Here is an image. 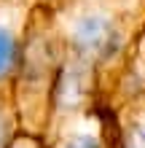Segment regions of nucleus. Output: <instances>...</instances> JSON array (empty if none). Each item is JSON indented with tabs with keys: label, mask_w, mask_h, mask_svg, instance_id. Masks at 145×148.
<instances>
[{
	"label": "nucleus",
	"mask_w": 145,
	"mask_h": 148,
	"mask_svg": "<svg viewBox=\"0 0 145 148\" xmlns=\"http://www.w3.org/2000/svg\"><path fill=\"white\" fill-rule=\"evenodd\" d=\"M11 59H14V40H11L8 32L0 30V73L11 65Z\"/></svg>",
	"instance_id": "2"
},
{
	"label": "nucleus",
	"mask_w": 145,
	"mask_h": 148,
	"mask_svg": "<svg viewBox=\"0 0 145 148\" xmlns=\"http://www.w3.org/2000/svg\"><path fill=\"white\" fill-rule=\"evenodd\" d=\"M78 43L91 54H108L116 46V30L113 24L102 16H91L81 24L78 30Z\"/></svg>",
	"instance_id": "1"
}]
</instances>
